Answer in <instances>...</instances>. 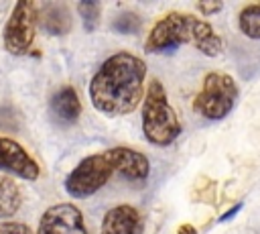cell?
<instances>
[{
    "instance_id": "cell-5",
    "label": "cell",
    "mask_w": 260,
    "mask_h": 234,
    "mask_svg": "<svg viewBox=\"0 0 260 234\" xmlns=\"http://www.w3.org/2000/svg\"><path fill=\"white\" fill-rule=\"evenodd\" d=\"M114 173V165L106 151L87 155L65 177V191L77 199L89 197L95 191H100Z\"/></svg>"
},
{
    "instance_id": "cell-6",
    "label": "cell",
    "mask_w": 260,
    "mask_h": 234,
    "mask_svg": "<svg viewBox=\"0 0 260 234\" xmlns=\"http://www.w3.org/2000/svg\"><path fill=\"white\" fill-rule=\"evenodd\" d=\"M39 22V10L37 4L28 0H20L12 6V12L4 24L2 43L4 49L10 55H26L30 51V45L35 41V31Z\"/></svg>"
},
{
    "instance_id": "cell-20",
    "label": "cell",
    "mask_w": 260,
    "mask_h": 234,
    "mask_svg": "<svg viewBox=\"0 0 260 234\" xmlns=\"http://www.w3.org/2000/svg\"><path fill=\"white\" fill-rule=\"evenodd\" d=\"M240 208H242V203H236L234 208H230V210H228V212H225V214H223V216L219 218V222H225V220H230V218H234V216L238 214V210H240Z\"/></svg>"
},
{
    "instance_id": "cell-16",
    "label": "cell",
    "mask_w": 260,
    "mask_h": 234,
    "mask_svg": "<svg viewBox=\"0 0 260 234\" xmlns=\"http://www.w3.org/2000/svg\"><path fill=\"white\" fill-rule=\"evenodd\" d=\"M100 10H102V6L98 2H79L77 4V12H79L81 22H83V28L87 33L95 31V26L100 22Z\"/></svg>"
},
{
    "instance_id": "cell-19",
    "label": "cell",
    "mask_w": 260,
    "mask_h": 234,
    "mask_svg": "<svg viewBox=\"0 0 260 234\" xmlns=\"http://www.w3.org/2000/svg\"><path fill=\"white\" fill-rule=\"evenodd\" d=\"M177 234H197V228L193 224H181L177 228Z\"/></svg>"
},
{
    "instance_id": "cell-13",
    "label": "cell",
    "mask_w": 260,
    "mask_h": 234,
    "mask_svg": "<svg viewBox=\"0 0 260 234\" xmlns=\"http://www.w3.org/2000/svg\"><path fill=\"white\" fill-rule=\"evenodd\" d=\"M22 206V191H20V185L6 177V175H0V218L2 220H8L12 218Z\"/></svg>"
},
{
    "instance_id": "cell-10",
    "label": "cell",
    "mask_w": 260,
    "mask_h": 234,
    "mask_svg": "<svg viewBox=\"0 0 260 234\" xmlns=\"http://www.w3.org/2000/svg\"><path fill=\"white\" fill-rule=\"evenodd\" d=\"M49 112H51L53 120L61 126L75 124L81 116V102H79L77 92L71 85L59 87L49 100Z\"/></svg>"
},
{
    "instance_id": "cell-3",
    "label": "cell",
    "mask_w": 260,
    "mask_h": 234,
    "mask_svg": "<svg viewBox=\"0 0 260 234\" xmlns=\"http://www.w3.org/2000/svg\"><path fill=\"white\" fill-rule=\"evenodd\" d=\"M142 134L154 147H169L181 134V122L169 104L167 92L158 79L148 83L142 100Z\"/></svg>"
},
{
    "instance_id": "cell-15",
    "label": "cell",
    "mask_w": 260,
    "mask_h": 234,
    "mask_svg": "<svg viewBox=\"0 0 260 234\" xmlns=\"http://www.w3.org/2000/svg\"><path fill=\"white\" fill-rule=\"evenodd\" d=\"M140 26H142V20L136 12H122L112 22V28L120 35H136L140 31Z\"/></svg>"
},
{
    "instance_id": "cell-17",
    "label": "cell",
    "mask_w": 260,
    "mask_h": 234,
    "mask_svg": "<svg viewBox=\"0 0 260 234\" xmlns=\"http://www.w3.org/2000/svg\"><path fill=\"white\" fill-rule=\"evenodd\" d=\"M0 234H35V232L22 222L4 220V222H0Z\"/></svg>"
},
{
    "instance_id": "cell-14",
    "label": "cell",
    "mask_w": 260,
    "mask_h": 234,
    "mask_svg": "<svg viewBox=\"0 0 260 234\" xmlns=\"http://www.w3.org/2000/svg\"><path fill=\"white\" fill-rule=\"evenodd\" d=\"M238 26L244 37L260 41V4H248L238 14Z\"/></svg>"
},
{
    "instance_id": "cell-12",
    "label": "cell",
    "mask_w": 260,
    "mask_h": 234,
    "mask_svg": "<svg viewBox=\"0 0 260 234\" xmlns=\"http://www.w3.org/2000/svg\"><path fill=\"white\" fill-rule=\"evenodd\" d=\"M39 24L49 35H67L71 31V12L63 4H47L39 10Z\"/></svg>"
},
{
    "instance_id": "cell-11",
    "label": "cell",
    "mask_w": 260,
    "mask_h": 234,
    "mask_svg": "<svg viewBox=\"0 0 260 234\" xmlns=\"http://www.w3.org/2000/svg\"><path fill=\"white\" fill-rule=\"evenodd\" d=\"M140 228V214L130 203L114 206L102 220L100 234H136Z\"/></svg>"
},
{
    "instance_id": "cell-18",
    "label": "cell",
    "mask_w": 260,
    "mask_h": 234,
    "mask_svg": "<svg viewBox=\"0 0 260 234\" xmlns=\"http://www.w3.org/2000/svg\"><path fill=\"white\" fill-rule=\"evenodd\" d=\"M195 8L203 14V16H211V14H217L221 8H223V2L219 0H207V2H197Z\"/></svg>"
},
{
    "instance_id": "cell-2",
    "label": "cell",
    "mask_w": 260,
    "mask_h": 234,
    "mask_svg": "<svg viewBox=\"0 0 260 234\" xmlns=\"http://www.w3.org/2000/svg\"><path fill=\"white\" fill-rule=\"evenodd\" d=\"M187 43L193 45L205 57H217L223 49L221 37L213 31L209 22L187 12H169L150 28L144 43V51L162 53Z\"/></svg>"
},
{
    "instance_id": "cell-9",
    "label": "cell",
    "mask_w": 260,
    "mask_h": 234,
    "mask_svg": "<svg viewBox=\"0 0 260 234\" xmlns=\"http://www.w3.org/2000/svg\"><path fill=\"white\" fill-rule=\"evenodd\" d=\"M114 171L118 175H122L124 179L132 181V183H142L148 173H150V163L146 159V155H142L140 151H134L130 147H112L106 151Z\"/></svg>"
},
{
    "instance_id": "cell-7",
    "label": "cell",
    "mask_w": 260,
    "mask_h": 234,
    "mask_svg": "<svg viewBox=\"0 0 260 234\" xmlns=\"http://www.w3.org/2000/svg\"><path fill=\"white\" fill-rule=\"evenodd\" d=\"M37 234H87V228L79 208L63 201L43 212Z\"/></svg>"
},
{
    "instance_id": "cell-4",
    "label": "cell",
    "mask_w": 260,
    "mask_h": 234,
    "mask_svg": "<svg viewBox=\"0 0 260 234\" xmlns=\"http://www.w3.org/2000/svg\"><path fill=\"white\" fill-rule=\"evenodd\" d=\"M238 100V85L232 75L211 71L203 77V85L193 100V108L207 120L225 118Z\"/></svg>"
},
{
    "instance_id": "cell-8",
    "label": "cell",
    "mask_w": 260,
    "mask_h": 234,
    "mask_svg": "<svg viewBox=\"0 0 260 234\" xmlns=\"http://www.w3.org/2000/svg\"><path fill=\"white\" fill-rule=\"evenodd\" d=\"M0 169L14 173L26 181H35L41 175V167L28 155V151L8 136H0Z\"/></svg>"
},
{
    "instance_id": "cell-1",
    "label": "cell",
    "mask_w": 260,
    "mask_h": 234,
    "mask_svg": "<svg viewBox=\"0 0 260 234\" xmlns=\"http://www.w3.org/2000/svg\"><path fill=\"white\" fill-rule=\"evenodd\" d=\"M146 65L128 51L108 57L89 81L91 106L104 116H126L144 100Z\"/></svg>"
}]
</instances>
